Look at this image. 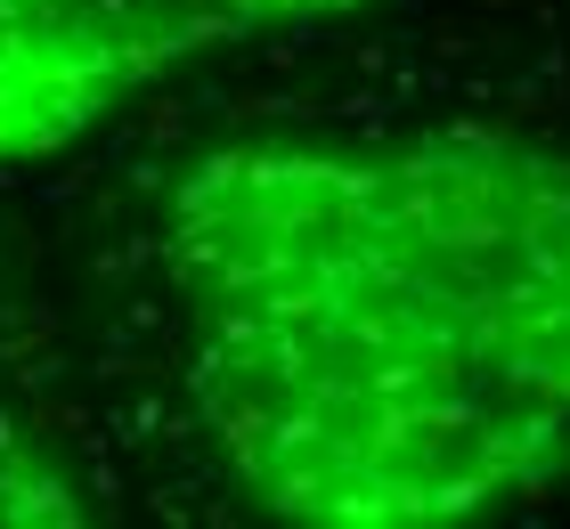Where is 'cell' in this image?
Returning <instances> with one entry per match:
<instances>
[{"mask_svg":"<svg viewBox=\"0 0 570 529\" xmlns=\"http://www.w3.org/2000/svg\"><path fill=\"white\" fill-rule=\"evenodd\" d=\"M188 383L309 529H432L570 457V164L489 130L245 139L171 196Z\"/></svg>","mask_w":570,"mask_h":529,"instance_id":"obj_1","label":"cell"},{"mask_svg":"<svg viewBox=\"0 0 570 529\" xmlns=\"http://www.w3.org/2000/svg\"><path fill=\"white\" fill-rule=\"evenodd\" d=\"M358 0H0V164L49 155L213 49Z\"/></svg>","mask_w":570,"mask_h":529,"instance_id":"obj_2","label":"cell"},{"mask_svg":"<svg viewBox=\"0 0 570 529\" xmlns=\"http://www.w3.org/2000/svg\"><path fill=\"white\" fill-rule=\"evenodd\" d=\"M0 521H82V489L24 440V423L0 408Z\"/></svg>","mask_w":570,"mask_h":529,"instance_id":"obj_3","label":"cell"}]
</instances>
